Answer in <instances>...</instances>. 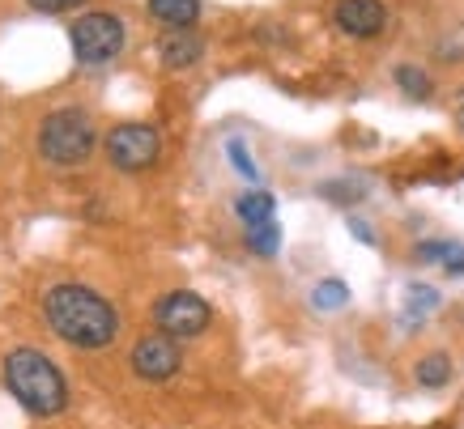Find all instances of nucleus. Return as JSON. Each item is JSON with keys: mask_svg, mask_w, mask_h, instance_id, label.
I'll use <instances>...</instances> for the list:
<instances>
[{"mask_svg": "<svg viewBox=\"0 0 464 429\" xmlns=\"http://www.w3.org/2000/svg\"><path fill=\"white\" fill-rule=\"evenodd\" d=\"M43 315L52 323V332L72 348H107L120 336V310L115 302H107L99 290L77 285V281H60L43 293Z\"/></svg>", "mask_w": 464, "mask_h": 429, "instance_id": "obj_1", "label": "nucleus"}, {"mask_svg": "<svg viewBox=\"0 0 464 429\" xmlns=\"http://www.w3.org/2000/svg\"><path fill=\"white\" fill-rule=\"evenodd\" d=\"M413 255H418L422 263L439 260L451 277H464V247H460V243H443V238H435V243H418V251H413Z\"/></svg>", "mask_w": 464, "mask_h": 429, "instance_id": "obj_13", "label": "nucleus"}, {"mask_svg": "<svg viewBox=\"0 0 464 429\" xmlns=\"http://www.w3.org/2000/svg\"><path fill=\"white\" fill-rule=\"evenodd\" d=\"M128 361H132L137 378H145V383H167V378L179 374L183 353H179V340H175V336L150 332V336H141V340L132 345Z\"/></svg>", "mask_w": 464, "mask_h": 429, "instance_id": "obj_7", "label": "nucleus"}, {"mask_svg": "<svg viewBox=\"0 0 464 429\" xmlns=\"http://www.w3.org/2000/svg\"><path fill=\"white\" fill-rule=\"evenodd\" d=\"M72 39V56H77V64H85V69H99V64H107V60H115L120 52H124V17L107 14V9H94V14H82L77 22H72L69 30Z\"/></svg>", "mask_w": 464, "mask_h": 429, "instance_id": "obj_4", "label": "nucleus"}, {"mask_svg": "<svg viewBox=\"0 0 464 429\" xmlns=\"http://www.w3.org/2000/svg\"><path fill=\"white\" fill-rule=\"evenodd\" d=\"M158 153H162V140H158V128L150 124H120L107 132V157L124 175L150 170L158 162Z\"/></svg>", "mask_w": 464, "mask_h": 429, "instance_id": "obj_6", "label": "nucleus"}, {"mask_svg": "<svg viewBox=\"0 0 464 429\" xmlns=\"http://www.w3.org/2000/svg\"><path fill=\"white\" fill-rule=\"evenodd\" d=\"M209 302L200 298V293L192 290H175V293H162L154 302V323L158 332L175 336V340H192V336H200L205 328H209Z\"/></svg>", "mask_w": 464, "mask_h": 429, "instance_id": "obj_5", "label": "nucleus"}, {"mask_svg": "<svg viewBox=\"0 0 464 429\" xmlns=\"http://www.w3.org/2000/svg\"><path fill=\"white\" fill-rule=\"evenodd\" d=\"M345 302H350V290H345V281H337V277L320 281V285L311 290V306H315V310H324V315L341 310Z\"/></svg>", "mask_w": 464, "mask_h": 429, "instance_id": "obj_15", "label": "nucleus"}, {"mask_svg": "<svg viewBox=\"0 0 464 429\" xmlns=\"http://www.w3.org/2000/svg\"><path fill=\"white\" fill-rule=\"evenodd\" d=\"M0 378H5V391H9L30 416H60L69 408V383H64V374H60L56 361L47 358V353H39V348H30V345L14 348V353L5 358Z\"/></svg>", "mask_w": 464, "mask_h": 429, "instance_id": "obj_2", "label": "nucleus"}, {"mask_svg": "<svg viewBox=\"0 0 464 429\" xmlns=\"http://www.w3.org/2000/svg\"><path fill=\"white\" fill-rule=\"evenodd\" d=\"M150 14L170 30H188L200 17V0H150Z\"/></svg>", "mask_w": 464, "mask_h": 429, "instance_id": "obj_10", "label": "nucleus"}, {"mask_svg": "<svg viewBox=\"0 0 464 429\" xmlns=\"http://www.w3.org/2000/svg\"><path fill=\"white\" fill-rule=\"evenodd\" d=\"M200 56H205V43L192 30H167L158 39V60L167 69H192V64H200Z\"/></svg>", "mask_w": 464, "mask_h": 429, "instance_id": "obj_9", "label": "nucleus"}, {"mask_svg": "<svg viewBox=\"0 0 464 429\" xmlns=\"http://www.w3.org/2000/svg\"><path fill=\"white\" fill-rule=\"evenodd\" d=\"M273 208H277V200L268 192H243L239 200H235V213H239V222L252 230V225H265V222H273Z\"/></svg>", "mask_w": 464, "mask_h": 429, "instance_id": "obj_12", "label": "nucleus"}, {"mask_svg": "<svg viewBox=\"0 0 464 429\" xmlns=\"http://www.w3.org/2000/svg\"><path fill=\"white\" fill-rule=\"evenodd\" d=\"M456 124H460V132H464V111H460V115H456Z\"/></svg>", "mask_w": 464, "mask_h": 429, "instance_id": "obj_20", "label": "nucleus"}, {"mask_svg": "<svg viewBox=\"0 0 464 429\" xmlns=\"http://www.w3.org/2000/svg\"><path fill=\"white\" fill-rule=\"evenodd\" d=\"M226 153H230V162H235V170H239L243 179H252V183L260 179V167L252 162V153H247V145H243L239 137H235V140H226Z\"/></svg>", "mask_w": 464, "mask_h": 429, "instance_id": "obj_18", "label": "nucleus"}, {"mask_svg": "<svg viewBox=\"0 0 464 429\" xmlns=\"http://www.w3.org/2000/svg\"><path fill=\"white\" fill-rule=\"evenodd\" d=\"M247 247L256 251V255H277V251H282V225L277 222H265V225H252V230H247Z\"/></svg>", "mask_w": 464, "mask_h": 429, "instance_id": "obj_16", "label": "nucleus"}, {"mask_svg": "<svg viewBox=\"0 0 464 429\" xmlns=\"http://www.w3.org/2000/svg\"><path fill=\"white\" fill-rule=\"evenodd\" d=\"M396 85H401L409 98H430V77H426L418 64H396Z\"/></svg>", "mask_w": 464, "mask_h": 429, "instance_id": "obj_17", "label": "nucleus"}, {"mask_svg": "<svg viewBox=\"0 0 464 429\" xmlns=\"http://www.w3.org/2000/svg\"><path fill=\"white\" fill-rule=\"evenodd\" d=\"M451 358L448 353H426V358H418V366H413V378H418V387L426 391H439L451 383Z\"/></svg>", "mask_w": 464, "mask_h": 429, "instance_id": "obj_11", "label": "nucleus"}, {"mask_svg": "<svg viewBox=\"0 0 464 429\" xmlns=\"http://www.w3.org/2000/svg\"><path fill=\"white\" fill-rule=\"evenodd\" d=\"M34 14H69V9H77V5H85V0H26Z\"/></svg>", "mask_w": 464, "mask_h": 429, "instance_id": "obj_19", "label": "nucleus"}, {"mask_svg": "<svg viewBox=\"0 0 464 429\" xmlns=\"http://www.w3.org/2000/svg\"><path fill=\"white\" fill-rule=\"evenodd\" d=\"M439 310V290L435 285H409L405 290V323H422L426 315Z\"/></svg>", "mask_w": 464, "mask_h": 429, "instance_id": "obj_14", "label": "nucleus"}, {"mask_svg": "<svg viewBox=\"0 0 464 429\" xmlns=\"http://www.w3.org/2000/svg\"><path fill=\"white\" fill-rule=\"evenodd\" d=\"M99 128L82 107H60L39 124V153L47 167H82L94 153Z\"/></svg>", "mask_w": 464, "mask_h": 429, "instance_id": "obj_3", "label": "nucleus"}, {"mask_svg": "<svg viewBox=\"0 0 464 429\" xmlns=\"http://www.w3.org/2000/svg\"><path fill=\"white\" fill-rule=\"evenodd\" d=\"M333 22L350 39H375L388 26V9H383V0H337Z\"/></svg>", "mask_w": 464, "mask_h": 429, "instance_id": "obj_8", "label": "nucleus"}]
</instances>
